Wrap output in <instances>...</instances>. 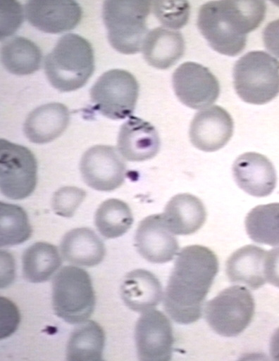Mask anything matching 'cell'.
I'll return each instance as SVG.
<instances>
[{"instance_id": "cell-1", "label": "cell", "mask_w": 279, "mask_h": 361, "mask_svg": "<svg viewBox=\"0 0 279 361\" xmlns=\"http://www.w3.org/2000/svg\"><path fill=\"white\" fill-rule=\"evenodd\" d=\"M218 271L216 254L200 245L178 253L163 297L166 313L176 323L189 324L202 316L204 302Z\"/></svg>"}, {"instance_id": "cell-2", "label": "cell", "mask_w": 279, "mask_h": 361, "mask_svg": "<svg viewBox=\"0 0 279 361\" xmlns=\"http://www.w3.org/2000/svg\"><path fill=\"white\" fill-rule=\"evenodd\" d=\"M266 11L263 1H220L203 4L197 27L217 52L234 56L246 46L247 34L256 29Z\"/></svg>"}, {"instance_id": "cell-3", "label": "cell", "mask_w": 279, "mask_h": 361, "mask_svg": "<svg viewBox=\"0 0 279 361\" xmlns=\"http://www.w3.org/2000/svg\"><path fill=\"white\" fill-rule=\"evenodd\" d=\"M44 68L47 80L55 89L66 92L78 89L94 70L92 46L78 34H64L46 55Z\"/></svg>"}, {"instance_id": "cell-4", "label": "cell", "mask_w": 279, "mask_h": 361, "mask_svg": "<svg viewBox=\"0 0 279 361\" xmlns=\"http://www.w3.org/2000/svg\"><path fill=\"white\" fill-rule=\"evenodd\" d=\"M149 1H106L102 18L107 37L113 49L121 53L135 54L141 51L149 32L147 19L151 10Z\"/></svg>"}, {"instance_id": "cell-5", "label": "cell", "mask_w": 279, "mask_h": 361, "mask_svg": "<svg viewBox=\"0 0 279 361\" xmlns=\"http://www.w3.org/2000/svg\"><path fill=\"white\" fill-rule=\"evenodd\" d=\"M233 84L244 101L261 105L279 94V61L263 51H250L233 68Z\"/></svg>"}, {"instance_id": "cell-6", "label": "cell", "mask_w": 279, "mask_h": 361, "mask_svg": "<svg viewBox=\"0 0 279 361\" xmlns=\"http://www.w3.org/2000/svg\"><path fill=\"white\" fill-rule=\"evenodd\" d=\"M52 306L65 322H85L95 306V295L89 274L75 266H65L54 276L51 284Z\"/></svg>"}, {"instance_id": "cell-7", "label": "cell", "mask_w": 279, "mask_h": 361, "mask_svg": "<svg viewBox=\"0 0 279 361\" xmlns=\"http://www.w3.org/2000/svg\"><path fill=\"white\" fill-rule=\"evenodd\" d=\"M254 308L251 292L244 286L235 285L223 289L206 302L204 316L216 333L232 337L241 334L250 324Z\"/></svg>"}, {"instance_id": "cell-8", "label": "cell", "mask_w": 279, "mask_h": 361, "mask_svg": "<svg viewBox=\"0 0 279 361\" xmlns=\"http://www.w3.org/2000/svg\"><path fill=\"white\" fill-rule=\"evenodd\" d=\"M94 109L112 120L131 116L138 95L139 84L135 76L122 69L104 72L90 89Z\"/></svg>"}, {"instance_id": "cell-9", "label": "cell", "mask_w": 279, "mask_h": 361, "mask_svg": "<svg viewBox=\"0 0 279 361\" xmlns=\"http://www.w3.org/2000/svg\"><path fill=\"white\" fill-rule=\"evenodd\" d=\"M37 181V162L27 147L5 139L0 140V189L13 200L32 194Z\"/></svg>"}, {"instance_id": "cell-10", "label": "cell", "mask_w": 279, "mask_h": 361, "mask_svg": "<svg viewBox=\"0 0 279 361\" xmlns=\"http://www.w3.org/2000/svg\"><path fill=\"white\" fill-rule=\"evenodd\" d=\"M82 179L89 187L111 191L120 187L126 176V164L118 148L95 145L87 149L80 162Z\"/></svg>"}, {"instance_id": "cell-11", "label": "cell", "mask_w": 279, "mask_h": 361, "mask_svg": "<svg viewBox=\"0 0 279 361\" xmlns=\"http://www.w3.org/2000/svg\"><path fill=\"white\" fill-rule=\"evenodd\" d=\"M173 87L178 99L193 109L209 107L218 99L220 85L215 75L206 67L185 62L174 71Z\"/></svg>"}, {"instance_id": "cell-12", "label": "cell", "mask_w": 279, "mask_h": 361, "mask_svg": "<svg viewBox=\"0 0 279 361\" xmlns=\"http://www.w3.org/2000/svg\"><path fill=\"white\" fill-rule=\"evenodd\" d=\"M135 340L139 360L171 359L173 332L170 320L163 312L154 309L143 312L135 325Z\"/></svg>"}, {"instance_id": "cell-13", "label": "cell", "mask_w": 279, "mask_h": 361, "mask_svg": "<svg viewBox=\"0 0 279 361\" xmlns=\"http://www.w3.org/2000/svg\"><path fill=\"white\" fill-rule=\"evenodd\" d=\"M135 242L142 257L153 263L170 261L179 250L178 240L162 214L147 216L139 223Z\"/></svg>"}, {"instance_id": "cell-14", "label": "cell", "mask_w": 279, "mask_h": 361, "mask_svg": "<svg viewBox=\"0 0 279 361\" xmlns=\"http://www.w3.org/2000/svg\"><path fill=\"white\" fill-rule=\"evenodd\" d=\"M233 133L230 113L219 106H211L197 113L190 124V139L197 148L212 152L223 147Z\"/></svg>"}, {"instance_id": "cell-15", "label": "cell", "mask_w": 279, "mask_h": 361, "mask_svg": "<svg viewBox=\"0 0 279 361\" xmlns=\"http://www.w3.org/2000/svg\"><path fill=\"white\" fill-rule=\"evenodd\" d=\"M24 10L30 25L47 33L73 30L82 15L81 6L74 1H28Z\"/></svg>"}, {"instance_id": "cell-16", "label": "cell", "mask_w": 279, "mask_h": 361, "mask_svg": "<svg viewBox=\"0 0 279 361\" xmlns=\"http://www.w3.org/2000/svg\"><path fill=\"white\" fill-rule=\"evenodd\" d=\"M232 174L239 187L253 196H267L276 185L273 165L259 153L248 152L237 157L232 165Z\"/></svg>"}, {"instance_id": "cell-17", "label": "cell", "mask_w": 279, "mask_h": 361, "mask_svg": "<svg viewBox=\"0 0 279 361\" xmlns=\"http://www.w3.org/2000/svg\"><path fill=\"white\" fill-rule=\"evenodd\" d=\"M161 140L156 129L149 122L131 115L120 128L117 148L127 160L140 162L156 156Z\"/></svg>"}, {"instance_id": "cell-18", "label": "cell", "mask_w": 279, "mask_h": 361, "mask_svg": "<svg viewBox=\"0 0 279 361\" xmlns=\"http://www.w3.org/2000/svg\"><path fill=\"white\" fill-rule=\"evenodd\" d=\"M69 122L70 113L64 104L45 103L29 113L23 125V132L31 142L46 144L58 138Z\"/></svg>"}, {"instance_id": "cell-19", "label": "cell", "mask_w": 279, "mask_h": 361, "mask_svg": "<svg viewBox=\"0 0 279 361\" xmlns=\"http://www.w3.org/2000/svg\"><path fill=\"white\" fill-rule=\"evenodd\" d=\"M120 295L132 310L144 312L156 307L163 299V289L156 277L146 270L138 269L124 277Z\"/></svg>"}, {"instance_id": "cell-20", "label": "cell", "mask_w": 279, "mask_h": 361, "mask_svg": "<svg viewBox=\"0 0 279 361\" xmlns=\"http://www.w3.org/2000/svg\"><path fill=\"white\" fill-rule=\"evenodd\" d=\"M185 49V40L180 32L159 27L149 31L141 51L149 65L167 69L180 59Z\"/></svg>"}, {"instance_id": "cell-21", "label": "cell", "mask_w": 279, "mask_h": 361, "mask_svg": "<svg viewBox=\"0 0 279 361\" xmlns=\"http://www.w3.org/2000/svg\"><path fill=\"white\" fill-rule=\"evenodd\" d=\"M60 251L66 262L88 267L99 265L106 254L102 240L92 229L87 227L68 232L61 241Z\"/></svg>"}, {"instance_id": "cell-22", "label": "cell", "mask_w": 279, "mask_h": 361, "mask_svg": "<svg viewBox=\"0 0 279 361\" xmlns=\"http://www.w3.org/2000/svg\"><path fill=\"white\" fill-rule=\"evenodd\" d=\"M162 215L174 234L189 235L195 233L203 226L206 211L198 197L185 193L172 197Z\"/></svg>"}, {"instance_id": "cell-23", "label": "cell", "mask_w": 279, "mask_h": 361, "mask_svg": "<svg viewBox=\"0 0 279 361\" xmlns=\"http://www.w3.org/2000/svg\"><path fill=\"white\" fill-rule=\"evenodd\" d=\"M267 251L255 245L244 246L227 260L225 272L232 283L257 289L266 281L264 263Z\"/></svg>"}, {"instance_id": "cell-24", "label": "cell", "mask_w": 279, "mask_h": 361, "mask_svg": "<svg viewBox=\"0 0 279 361\" xmlns=\"http://www.w3.org/2000/svg\"><path fill=\"white\" fill-rule=\"evenodd\" d=\"M104 344L105 334L101 327L93 320H86L73 330L67 343L66 359L101 360Z\"/></svg>"}, {"instance_id": "cell-25", "label": "cell", "mask_w": 279, "mask_h": 361, "mask_svg": "<svg viewBox=\"0 0 279 361\" xmlns=\"http://www.w3.org/2000/svg\"><path fill=\"white\" fill-rule=\"evenodd\" d=\"M40 49L32 41L23 37H13L3 44L1 59L4 68L17 75H30L42 64Z\"/></svg>"}, {"instance_id": "cell-26", "label": "cell", "mask_w": 279, "mask_h": 361, "mask_svg": "<svg viewBox=\"0 0 279 361\" xmlns=\"http://www.w3.org/2000/svg\"><path fill=\"white\" fill-rule=\"evenodd\" d=\"M61 263V256L56 246L47 242H36L23 253V277L32 283L47 281Z\"/></svg>"}, {"instance_id": "cell-27", "label": "cell", "mask_w": 279, "mask_h": 361, "mask_svg": "<svg viewBox=\"0 0 279 361\" xmlns=\"http://www.w3.org/2000/svg\"><path fill=\"white\" fill-rule=\"evenodd\" d=\"M249 238L258 243L279 245V203L256 206L245 219Z\"/></svg>"}, {"instance_id": "cell-28", "label": "cell", "mask_w": 279, "mask_h": 361, "mask_svg": "<svg viewBox=\"0 0 279 361\" xmlns=\"http://www.w3.org/2000/svg\"><path fill=\"white\" fill-rule=\"evenodd\" d=\"M133 223L129 205L120 199L110 198L102 202L96 210L94 224L105 239H114L126 233Z\"/></svg>"}, {"instance_id": "cell-29", "label": "cell", "mask_w": 279, "mask_h": 361, "mask_svg": "<svg viewBox=\"0 0 279 361\" xmlns=\"http://www.w3.org/2000/svg\"><path fill=\"white\" fill-rule=\"evenodd\" d=\"M32 227L24 209L17 205L0 203V245L1 247L20 244L32 235Z\"/></svg>"}, {"instance_id": "cell-30", "label": "cell", "mask_w": 279, "mask_h": 361, "mask_svg": "<svg viewBox=\"0 0 279 361\" xmlns=\"http://www.w3.org/2000/svg\"><path fill=\"white\" fill-rule=\"evenodd\" d=\"M151 5L155 16L168 29H180L187 23L190 13L187 1H156Z\"/></svg>"}, {"instance_id": "cell-31", "label": "cell", "mask_w": 279, "mask_h": 361, "mask_svg": "<svg viewBox=\"0 0 279 361\" xmlns=\"http://www.w3.org/2000/svg\"><path fill=\"white\" fill-rule=\"evenodd\" d=\"M85 196V191L77 186L61 187L53 195L52 209L58 215L70 217L74 215Z\"/></svg>"}, {"instance_id": "cell-32", "label": "cell", "mask_w": 279, "mask_h": 361, "mask_svg": "<svg viewBox=\"0 0 279 361\" xmlns=\"http://www.w3.org/2000/svg\"><path fill=\"white\" fill-rule=\"evenodd\" d=\"M1 39L8 37L20 27L23 22L25 10L16 1H1Z\"/></svg>"}, {"instance_id": "cell-33", "label": "cell", "mask_w": 279, "mask_h": 361, "mask_svg": "<svg viewBox=\"0 0 279 361\" xmlns=\"http://www.w3.org/2000/svg\"><path fill=\"white\" fill-rule=\"evenodd\" d=\"M20 315L16 305L5 298H1V338L9 336L17 329Z\"/></svg>"}, {"instance_id": "cell-34", "label": "cell", "mask_w": 279, "mask_h": 361, "mask_svg": "<svg viewBox=\"0 0 279 361\" xmlns=\"http://www.w3.org/2000/svg\"><path fill=\"white\" fill-rule=\"evenodd\" d=\"M264 274L266 281L279 288V247L267 251Z\"/></svg>"}, {"instance_id": "cell-35", "label": "cell", "mask_w": 279, "mask_h": 361, "mask_svg": "<svg viewBox=\"0 0 279 361\" xmlns=\"http://www.w3.org/2000/svg\"><path fill=\"white\" fill-rule=\"evenodd\" d=\"M263 41L268 51L279 59V18L266 26L263 31Z\"/></svg>"}, {"instance_id": "cell-36", "label": "cell", "mask_w": 279, "mask_h": 361, "mask_svg": "<svg viewBox=\"0 0 279 361\" xmlns=\"http://www.w3.org/2000/svg\"><path fill=\"white\" fill-rule=\"evenodd\" d=\"M270 354L275 360H279V328L273 333L270 341Z\"/></svg>"}]
</instances>
